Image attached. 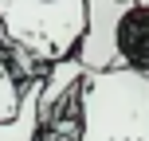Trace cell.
<instances>
[{
	"label": "cell",
	"mask_w": 149,
	"mask_h": 141,
	"mask_svg": "<svg viewBox=\"0 0 149 141\" xmlns=\"http://www.w3.org/2000/svg\"><path fill=\"white\" fill-rule=\"evenodd\" d=\"M137 4H145V8H149V0H137Z\"/></svg>",
	"instance_id": "cell-6"
},
{
	"label": "cell",
	"mask_w": 149,
	"mask_h": 141,
	"mask_svg": "<svg viewBox=\"0 0 149 141\" xmlns=\"http://www.w3.org/2000/svg\"><path fill=\"white\" fill-rule=\"evenodd\" d=\"M114 51H118V67L149 74V8L145 4H126L114 28Z\"/></svg>",
	"instance_id": "cell-4"
},
{
	"label": "cell",
	"mask_w": 149,
	"mask_h": 141,
	"mask_svg": "<svg viewBox=\"0 0 149 141\" xmlns=\"http://www.w3.org/2000/svg\"><path fill=\"white\" fill-rule=\"evenodd\" d=\"M74 141H149V74L130 67L86 71Z\"/></svg>",
	"instance_id": "cell-1"
},
{
	"label": "cell",
	"mask_w": 149,
	"mask_h": 141,
	"mask_svg": "<svg viewBox=\"0 0 149 141\" xmlns=\"http://www.w3.org/2000/svg\"><path fill=\"white\" fill-rule=\"evenodd\" d=\"M126 4H134V0H86V28H82L79 47H74V59L82 63V71L118 67L114 28H118V16L126 12Z\"/></svg>",
	"instance_id": "cell-3"
},
{
	"label": "cell",
	"mask_w": 149,
	"mask_h": 141,
	"mask_svg": "<svg viewBox=\"0 0 149 141\" xmlns=\"http://www.w3.org/2000/svg\"><path fill=\"white\" fill-rule=\"evenodd\" d=\"M82 74L86 71H82V63L74 59V55L43 67V74H39V126H43L55 110H63V106H71L74 98H79Z\"/></svg>",
	"instance_id": "cell-5"
},
{
	"label": "cell",
	"mask_w": 149,
	"mask_h": 141,
	"mask_svg": "<svg viewBox=\"0 0 149 141\" xmlns=\"http://www.w3.org/2000/svg\"><path fill=\"white\" fill-rule=\"evenodd\" d=\"M86 28V0H0L4 43L28 51L39 67L74 55Z\"/></svg>",
	"instance_id": "cell-2"
}]
</instances>
